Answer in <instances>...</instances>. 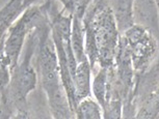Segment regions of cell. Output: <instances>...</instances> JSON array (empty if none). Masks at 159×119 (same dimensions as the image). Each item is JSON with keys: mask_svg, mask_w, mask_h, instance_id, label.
<instances>
[{"mask_svg": "<svg viewBox=\"0 0 159 119\" xmlns=\"http://www.w3.org/2000/svg\"><path fill=\"white\" fill-rule=\"evenodd\" d=\"M102 1H104V0H96V3H101Z\"/></svg>", "mask_w": 159, "mask_h": 119, "instance_id": "cell-8", "label": "cell"}, {"mask_svg": "<svg viewBox=\"0 0 159 119\" xmlns=\"http://www.w3.org/2000/svg\"><path fill=\"white\" fill-rule=\"evenodd\" d=\"M91 63L88 58L79 62L73 76L75 94L78 100L88 97L91 93Z\"/></svg>", "mask_w": 159, "mask_h": 119, "instance_id": "cell-4", "label": "cell"}, {"mask_svg": "<svg viewBox=\"0 0 159 119\" xmlns=\"http://www.w3.org/2000/svg\"><path fill=\"white\" fill-rule=\"evenodd\" d=\"M134 0H108L119 31L126 32L134 25Z\"/></svg>", "mask_w": 159, "mask_h": 119, "instance_id": "cell-3", "label": "cell"}, {"mask_svg": "<svg viewBox=\"0 0 159 119\" xmlns=\"http://www.w3.org/2000/svg\"><path fill=\"white\" fill-rule=\"evenodd\" d=\"M96 100L104 108L109 96L110 84L108 80V67H102L100 71L95 76L92 85Z\"/></svg>", "mask_w": 159, "mask_h": 119, "instance_id": "cell-6", "label": "cell"}, {"mask_svg": "<svg viewBox=\"0 0 159 119\" xmlns=\"http://www.w3.org/2000/svg\"><path fill=\"white\" fill-rule=\"evenodd\" d=\"M134 20L139 21V25L150 28L157 26V14L154 0H134L133 3Z\"/></svg>", "mask_w": 159, "mask_h": 119, "instance_id": "cell-5", "label": "cell"}, {"mask_svg": "<svg viewBox=\"0 0 159 119\" xmlns=\"http://www.w3.org/2000/svg\"><path fill=\"white\" fill-rule=\"evenodd\" d=\"M89 21L94 30L95 40L98 50V59L102 67H109L119 50V29L108 4L100 3Z\"/></svg>", "mask_w": 159, "mask_h": 119, "instance_id": "cell-1", "label": "cell"}, {"mask_svg": "<svg viewBox=\"0 0 159 119\" xmlns=\"http://www.w3.org/2000/svg\"><path fill=\"white\" fill-rule=\"evenodd\" d=\"M77 116L79 118L85 119H99L102 117V111L100 104L95 102L91 97H84L80 100L77 106Z\"/></svg>", "mask_w": 159, "mask_h": 119, "instance_id": "cell-7", "label": "cell"}, {"mask_svg": "<svg viewBox=\"0 0 159 119\" xmlns=\"http://www.w3.org/2000/svg\"><path fill=\"white\" fill-rule=\"evenodd\" d=\"M89 1V0H83V2H84V3L86 4V3H88V2Z\"/></svg>", "mask_w": 159, "mask_h": 119, "instance_id": "cell-9", "label": "cell"}, {"mask_svg": "<svg viewBox=\"0 0 159 119\" xmlns=\"http://www.w3.org/2000/svg\"><path fill=\"white\" fill-rule=\"evenodd\" d=\"M125 41L130 52L133 66L143 68L155 50L154 41L148 34V31L143 27L133 25L126 31Z\"/></svg>", "mask_w": 159, "mask_h": 119, "instance_id": "cell-2", "label": "cell"}]
</instances>
